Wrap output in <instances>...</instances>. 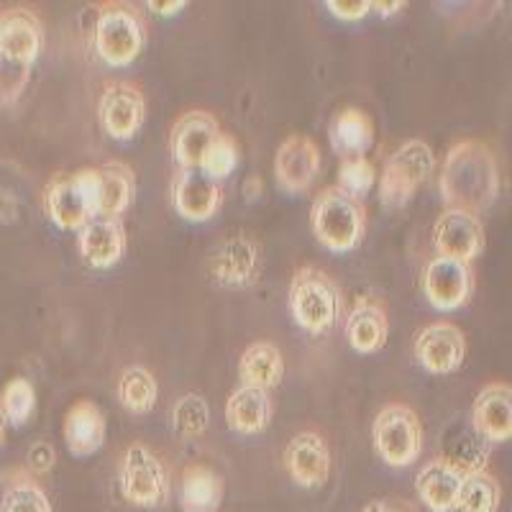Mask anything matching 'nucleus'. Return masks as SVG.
<instances>
[{"mask_svg": "<svg viewBox=\"0 0 512 512\" xmlns=\"http://www.w3.org/2000/svg\"><path fill=\"white\" fill-rule=\"evenodd\" d=\"M239 377L244 384L262 387V390L269 392L285 377L282 351L274 344H269V341H256V344H251L239 359Z\"/></svg>", "mask_w": 512, "mask_h": 512, "instance_id": "c85d7f7f", "label": "nucleus"}, {"mask_svg": "<svg viewBox=\"0 0 512 512\" xmlns=\"http://www.w3.org/2000/svg\"><path fill=\"white\" fill-rule=\"evenodd\" d=\"M177 216L190 223H205L216 216L223 205V182L205 175L203 169H180L172 190Z\"/></svg>", "mask_w": 512, "mask_h": 512, "instance_id": "a211bd4d", "label": "nucleus"}, {"mask_svg": "<svg viewBox=\"0 0 512 512\" xmlns=\"http://www.w3.org/2000/svg\"><path fill=\"white\" fill-rule=\"evenodd\" d=\"M361 512H413V510H410L408 505H402V502H395V500H374L369 502Z\"/></svg>", "mask_w": 512, "mask_h": 512, "instance_id": "58836bf2", "label": "nucleus"}, {"mask_svg": "<svg viewBox=\"0 0 512 512\" xmlns=\"http://www.w3.org/2000/svg\"><path fill=\"white\" fill-rule=\"evenodd\" d=\"M0 410L6 415L8 425H21L29 423V418L34 415L36 410V392L34 384L24 377H16L3 387L0 392Z\"/></svg>", "mask_w": 512, "mask_h": 512, "instance_id": "473e14b6", "label": "nucleus"}, {"mask_svg": "<svg viewBox=\"0 0 512 512\" xmlns=\"http://www.w3.org/2000/svg\"><path fill=\"white\" fill-rule=\"evenodd\" d=\"M272 397L262 387L241 384L231 392L226 402V423L233 433L241 436H256L267 431L272 423Z\"/></svg>", "mask_w": 512, "mask_h": 512, "instance_id": "b1692460", "label": "nucleus"}, {"mask_svg": "<svg viewBox=\"0 0 512 512\" xmlns=\"http://www.w3.org/2000/svg\"><path fill=\"white\" fill-rule=\"evenodd\" d=\"M402 8H405V3H400V0H395V3H372V11H377L382 18L395 16Z\"/></svg>", "mask_w": 512, "mask_h": 512, "instance_id": "ea45409f", "label": "nucleus"}, {"mask_svg": "<svg viewBox=\"0 0 512 512\" xmlns=\"http://www.w3.org/2000/svg\"><path fill=\"white\" fill-rule=\"evenodd\" d=\"M285 469L292 482L303 489L323 487L331 477V448L320 433H297L285 448Z\"/></svg>", "mask_w": 512, "mask_h": 512, "instance_id": "f3484780", "label": "nucleus"}, {"mask_svg": "<svg viewBox=\"0 0 512 512\" xmlns=\"http://www.w3.org/2000/svg\"><path fill=\"white\" fill-rule=\"evenodd\" d=\"M290 313L308 336H326L341 315V290L323 269L305 264L292 274Z\"/></svg>", "mask_w": 512, "mask_h": 512, "instance_id": "20e7f679", "label": "nucleus"}, {"mask_svg": "<svg viewBox=\"0 0 512 512\" xmlns=\"http://www.w3.org/2000/svg\"><path fill=\"white\" fill-rule=\"evenodd\" d=\"M146 44L144 16L128 3H105L93 21V49L108 67H128L139 59Z\"/></svg>", "mask_w": 512, "mask_h": 512, "instance_id": "7ed1b4c3", "label": "nucleus"}, {"mask_svg": "<svg viewBox=\"0 0 512 512\" xmlns=\"http://www.w3.org/2000/svg\"><path fill=\"white\" fill-rule=\"evenodd\" d=\"M223 502V477L205 464H190L180 477L182 512H216Z\"/></svg>", "mask_w": 512, "mask_h": 512, "instance_id": "bb28decb", "label": "nucleus"}, {"mask_svg": "<svg viewBox=\"0 0 512 512\" xmlns=\"http://www.w3.org/2000/svg\"><path fill=\"white\" fill-rule=\"evenodd\" d=\"M100 126L113 141H131L144 126L146 100L134 82H113L98 100Z\"/></svg>", "mask_w": 512, "mask_h": 512, "instance_id": "9b49d317", "label": "nucleus"}, {"mask_svg": "<svg viewBox=\"0 0 512 512\" xmlns=\"http://www.w3.org/2000/svg\"><path fill=\"white\" fill-rule=\"evenodd\" d=\"M374 451L387 466H410L423 451V425L410 405L390 402L377 413L372 425Z\"/></svg>", "mask_w": 512, "mask_h": 512, "instance_id": "0eeeda50", "label": "nucleus"}, {"mask_svg": "<svg viewBox=\"0 0 512 512\" xmlns=\"http://www.w3.org/2000/svg\"><path fill=\"white\" fill-rule=\"evenodd\" d=\"M472 425L487 443L512 441V384H484L472 405Z\"/></svg>", "mask_w": 512, "mask_h": 512, "instance_id": "6ab92c4d", "label": "nucleus"}, {"mask_svg": "<svg viewBox=\"0 0 512 512\" xmlns=\"http://www.w3.org/2000/svg\"><path fill=\"white\" fill-rule=\"evenodd\" d=\"M259 195H262V180H259V177H249V180L244 182V198L249 200V203H254Z\"/></svg>", "mask_w": 512, "mask_h": 512, "instance_id": "a19ab883", "label": "nucleus"}, {"mask_svg": "<svg viewBox=\"0 0 512 512\" xmlns=\"http://www.w3.org/2000/svg\"><path fill=\"white\" fill-rule=\"evenodd\" d=\"M54 461H57V454H54L52 443L36 441L34 446L29 448V464H26V469H29L34 477H41V474L52 472Z\"/></svg>", "mask_w": 512, "mask_h": 512, "instance_id": "c9c22d12", "label": "nucleus"}, {"mask_svg": "<svg viewBox=\"0 0 512 512\" xmlns=\"http://www.w3.org/2000/svg\"><path fill=\"white\" fill-rule=\"evenodd\" d=\"M44 213L62 231H80L98 216L95 210V167L59 172L44 187Z\"/></svg>", "mask_w": 512, "mask_h": 512, "instance_id": "39448f33", "label": "nucleus"}, {"mask_svg": "<svg viewBox=\"0 0 512 512\" xmlns=\"http://www.w3.org/2000/svg\"><path fill=\"white\" fill-rule=\"evenodd\" d=\"M77 249L93 269H111L126 254V228L121 218L95 216L77 231Z\"/></svg>", "mask_w": 512, "mask_h": 512, "instance_id": "aec40b11", "label": "nucleus"}, {"mask_svg": "<svg viewBox=\"0 0 512 512\" xmlns=\"http://www.w3.org/2000/svg\"><path fill=\"white\" fill-rule=\"evenodd\" d=\"M415 359L431 374L459 372L466 359V336L456 323L436 320L415 336Z\"/></svg>", "mask_w": 512, "mask_h": 512, "instance_id": "ddd939ff", "label": "nucleus"}, {"mask_svg": "<svg viewBox=\"0 0 512 512\" xmlns=\"http://www.w3.org/2000/svg\"><path fill=\"white\" fill-rule=\"evenodd\" d=\"M210 277L228 290H244L259 280L262 272V249L249 236H228L210 254Z\"/></svg>", "mask_w": 512, "mask_h": 512, "instance_id": "f8f14e48", "label": "nucleus"}, {"mask_svg": "<svg viewBox=\"0 0 512 512\" xmlns=\"http://www.w3.org/2000/svg\"><path fill=\"white\" fill-rule=\"evenodd\" d=\"M333 152L341 159H356L372 149L374 144V123L361 108H344L333 116L328 126Z\"/></svg>", "mask_w": 512, "mask_h": 512, "instance_id": "a878e982", "label": "nucleus"}, {"mask_svg": "<svg viewBox=\"0 0 512 512\" xmlns=\"http://www.w3.org/2000/svg\"><path fill=\"white\" fill-rule=\"evenodd\" d=\"M236 167H239V144H236L233 136L221 134L208 149L200 169H203L205 175L213 177V180L223 182L226 177L233 175V169Z\"/></svg>", "mask_w": 512, "mask_h": 512, "instance_id": "f704fd0d", "label": "nucleus"}, {"mask_svg": "<svg viewBox=\"0 0 512 512\" xmlns=\"http://www.w3.org/2000/svg\"><path fill=\"white\" fill-rule=\"evenodd\" d=\"M64 443L72 456H93L105 443V415L93 400H77L64 418Z\"/></svg>", "mask_w": 512, "mask_h": 512, "instance_id": "393cba45", "label": "nucleus"}, {"mask_svg": "<svg viewBox=\"0 0 512 512\" xmlns=\"http://www.w3.org/2000/svg\"><path fill=\"white\" fill-rule=\"evenodd\" d=\"M118 487L134 507H162L169 500V479L162 459L152 448L134 441L118 464Z\"/></svg>", "mask_w": 512, "mask_h": 512, "instance_id": "6e6552de", "label": "nucleus"}, {"mask_svg": "<svg viewBox=\"0 0 512 512\" xmlns=\"http://www.w3.org/2000/svg\"><path fill=\"white\" fill-rule=\"evenodd\" d=\"M433 246H436L438 256L472 264L484 251L482 218L466 213V210L446 208L433 223Z\"/></svg>", "mask_w": 512, "mask_h": 512, "instance_id": "4468645a", "label": "nucleus"}, {"mask_svg": "<svg viewBox=\"0 0 512 512\" xmlns=\"http://www.w3.org/2000/svg\"><path fill=\"white\" fill-rule=\"evenodd\" d=\"M0 49L8 72L26 82L31 64L44 49V26L39 16L21 6L0 13Z\"/></svg>", "mask_w": 512, "mask_h": 512, "instance_id": "1a4fd4ad", "label": "nucleus"}, {"mask_svg": "<svg viewBox=\"0 0 512 512\" xmlns=\"http://www.w3.org/2000/svg\"><path fill=\"white\" fill-rule=\"evenodd\" d=\"M6 415H3V410H0V443H3V438H6Z\"/></svg>", "mask_w": 512, "mask_h": 512, "instance_id": "79ce46f5", "label": "nucleus"}, {"mask_svg": "<svg viewBox=\"0 0 512 512\" xmlns=\"http://www.w3.org/2000/svg\"><path fill=\"white\" fill-rule=\"evenodd\" d=\"M0 67H3V49H0Z\"/></svg>", "mask_w": 512, "mask_h": 512, "instance_id": "37998d69", "label": "nucleus"}, {"mask_svg": "<svg viewBox=\"0 0 512 512\" xmlns=\"http://www.w3.org/2000/svg\"><path fill=\"white\" fill-rule=\"evenodd\" d=\"M436 169V154L423 139H410L384 162L379 175V200L387 208H402L413 200L418 187L428 182Z\"/></svg>", "mask_w": 512, "mask_h": 512, "instance_id": "423d86ee", "label": "nucleus"}, {"mask_svg": "<svg viewBox=\"0 0 512 512\" xmlns=\"http://www.w3.org/2000/svg\"><path fill=\"white\" fill-rule=\"evenodd\" d=\"M136 195V175L126 162H105L95 167V210L103 218H121Z\"/></svg>", "mask_w": 512, "mask_h": 512, "instance_id": "5701e85b", "label": "nucleus"}, {"mask_svg": "<svg viewBox=\"0 0 512 512\" xmlns=\"http://www.w3.org/2000/svg\"><path fill=\"white\" fill-rule=\"evenodd\" d=\"M210 425V408L203 395L198 392H187L172 408V428L185 441H195L203 436Z\"/></svg>", "mask_w": 512, "mask_h": 512, "instance_id": "2f4dec72", "label": "nucleus"}, {"mask_svg": "<svg viewBox=\"0 0 512 512\" xmlns=\"http://www.w3.org/2000/svg\"><path fill=\"white\" fill-rule=\"evenodd\" d=\"M221 136V123L208 111H187L177 118L169 136V152L180 169H195L203 164L213 141Z\"/></svg>", "mask_w": 512, "mask_h": 512, "instance_id": "dca6fc26", "label": "nucleus"}, {"mask_svg": "<svg viewBox=\"0 0 512 512\" xmlns=\"http://www.w3.org/2000/svg\"><path fill=\"white\" fill-rule=\"evenodd\" d=\"M146 8H149L152 13H157V16H177L180 11H185L187 3H185V0H169V3L149 0V3H146Z\"/></svg>", "mask_w": 512, "mask_h": 512, "instance_id": "4c0bfd02", "label": "nucleus"}, {"mask_svg": "<svg viewBox=\"0 0 512 512\" xmlns=\"http://www.w3.org/2000/svg\"><path fill=\"white\" fill-rule=\"evenodd\" d=\"M320 172V149L310 136L290 134L274 154L277 185L290 195H300L313 187Z\"/></svg>", "mask_w": 512, "mask_h": 512, "instance_id": "2eb2a0df", "label": "nucleus"}, {"mask_svg": "<svg viewBox=\"0 0 512 512\" xmlns=\"http://www.w3.org/2000/svg\"><path fill=\"white\" fill-rule=\"evenodd\" d=\"M423 295L436 310H459L474 295V269L472 264L433 256L423 269Z\"/></svg>", "mask_w": 512, "mask_h": 512, "instance_id": "9d476101", "label": "nucleus"}, {"mask_svg": "<svg viewBox=\"0 0 512 512\" xmlns=\"http://www.w3.org/2000/svg\"><path fill=\"white\" fill-rule=\"evenodd\" d=\"M326 8L341 21H361L372 11V3L369 0H328Z\"/></svg>", "mask_w": 512, "mask_h": 512, "instance_id": "e433bc0d", "label": "nucleus"}, {"mask_svg": "<svg viewBox=\"0 0 512 512\" xmlns=\"http://www.w3.org/2000/svg\"><path fill=\"white\" fill-rule=\"evenodd\" d=\"M0 512H52V502L29 469H11L0 474Z\"/></svg>", "mask_w": 512, "mask_h": 512, "instance_id": "cd10ccee", "label": "nucleus"}, {"mask_svg": "<svg viewBox=\"0 0 512 512\" xmlns=\"http://www.w3.org/2000/svg\"><path fill=\"white\" fill-rule=\"evenodd\" d=\"M116 395L118 402H121L128 413L146 415L152 413L154 405H157L159 384L149 369L141 367V364H131V367L123 369L121 377H118Z\"/></svg>", "mask_w": 512, "mask_h": 512, "instance_id": "c756f323", "label": "nucleus"}, {"mask_svg": "<svg viewBox=\"0 0 512 512\" xmlns=\"http://www.w3.org/2000/svg\"><path fill=\"white\" fill-rule=\"evenodd\" d=\"M502 487L487 469L466 474L459 495V512H500Z\"/></svg>", "mask_w": 512, "mask_h": 512, "instance_id": "7c9ffc66", "label": "nucleus"}, {"mask_svg": "<svg viewBox=\"0 0 512 512\" xmlns=\"http://www.w3.org/2000/svg\"><path fill=\"white\" fill-rule=\"evenodd\" d=\"M310 226L320 246L333 254H349L367 233V208L338 187H326L310 210Z\"/></svg>", "mask_w": 512, "mask_h": 512, "instance_id": "f03ea898", "label": "nucleus"}, {"mask_svg": "<svg viewBox=\"0 0 512 512\" xmlns=\"http://www.w3.org/2000/svg\"><path fill=\"white\" fill-rule=\"evenodd\" d=\"M446 208L487 213L500 198V164L492 146L479 139H464L446 152L438 180Z\"/></svg>", "mask_w": 512, "mask_h": 512, "instance_id": "f257e3e1", "label": "nucleus"}, {"mask_svg": "<svg viewBox=\"0 0 512 512\" xmlns=\"http://www.w3.org/2000/svg\"><path fill=\"white\" fill-rule=\"evenodd\" d=\"M374 182H377V169L367 157L344 159L341 169H338V190H344L346 195L356 200H364L372 192Z\"/></svg>", "mask_w": 512, "mask_h": 512, "instance_id": "72a5a7b5", "label": "nucleus"}, {"mask_svg": "<svg viewBox=\"0 0 512 512\" xmlns=\"http://www.w3.org/2000/svg\"><path fill=\"white\" fill-rule=\"evenodd\" d=\"M466 474L443 456L431 459L415 477V492L431 512H456Z\"/></svg>", "mask_w": 512, "mask_h": 512, "instance_id": "412c9836", "label": "nucleus"}, {"mask_svg": "<svg viewBox=\"0 0 512 512\" xmlns=\"http://www.w3.org/2000/svg\"><path fill=\"white\" fill-rule=\"evenodd\" d=\"M346 341L356 354H377L387 344L390 318L379 297H359L346 318Z\"/></svg>", "mask_w": 512, "mask_h": 512, "instance_id": "4be33fe9", "label": "nucleus"}]
</instances>
